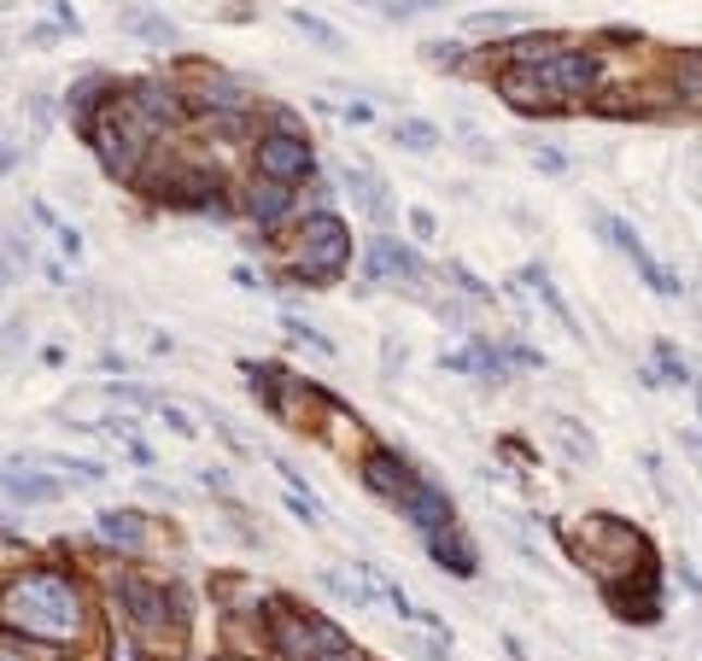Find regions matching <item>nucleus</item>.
<instances>
[{
  "instance_id": "f257e3e1",
  "label": "nucleus",
  "mask_w": 702,
  "mask_h": 661,
  "mask_svg": "<svg viewBox=\"0 0 702 661\" xmlns=\"http://www.w3.org/2000/svg\"><path fill=\"white\" fill-rule=\"evenodd\" d=\"M0 621L24 638H41V644H71L83 633V597L65 574L53 568H36V574H19L7 591H0Z\"/></svg>"
},
{
  "instance_id": "f03ea898",
  "label": "nucleus",
  "mask_w": 702,
  "mask_h": 661,
  "mask_svg": "<svg viewBox=\"0 0 702 661\" xmlns=\"http://www.w3.org/2000/svg\"><path fill=\"white\" fill-rule=\"evenodd\" d=\"M94 147H100V159H106V170H112V176H140V159H147V147L159 135L147 130V123H140L135 112H130V100H106V112H94Z\"/></svg>"
},
{
  "instance_id": "7ed1b4c3",
  "label": "nucleus",
  "mask_w": 702,
  "mask_h": 661,
  "mask_svg": "<svg viewBox=\"0 0 702 661\" xmlns=\"http://www.w3.org/2000/svg\"><path fill=\"white\" fill-rule=\"evenodd\" d=\"M346 264H352V229L340 223L334 211H317V217H305V229H299V246H293V276L299 281H340L346 276Z\"/></svg>"
},
{
  "instance_id": "20e7f679",
  "label": "nucleus",
  "mask_w": 702,
  "mask_h": 661,
  "mask_svg": "<svg viewBox=\"0 0 702 661\" xmlns=\"http://www.w3.org/2000/svg\"><path fill=\"white\" fill-rule=\"evenodd\" d=\"M270 644L281 650V661H322V656H340L352 650L346 633H340L334 621H317V615H293V609H281L270 621Z\"/></svg>"
},
{
  "instance_id": "39448f33",
  "label": "nucleus",
  "mask_w": 702,
  "mask_h": 661,
  "mask_svg": "<svg viewBox=\"0 0 702 661\" xmlns=\"http://www.w3.org/2000/svg\"><path fill=\"white\" fill-rule=\"evenodd\" d=\"M533 71H539V83L551 88L556 106L591 94V88H598V76H603L598 53H586V47H562V53H551V59H544V65H533Z\"/></svg>"
},
{
  "instance_id": "423d86ee",
  "label": "nucleus",
  "mask_w": 702,
  "mask_h": 661,
  "mask_svg": "<svg viewBox=\"0 0 702 661\" xmlns=\"http://www.w3.org/2000/svg\"><path fill=\"white\" fill-rule=\"evenodd\" d=\"M310 164H317V152H310V140H305V135L275 130V135H263V140H258V176H263V182L293 187V182H305V176H310Z\"/></svg>"
},
{
  "instance_id": "0eeeda50",
  "label": "nucleus",
  "mask_w": 702,
  "mask_h": 661,
  "mask_svg": "<svg viewBox=\"0 0 702 661\" xmlns=\"http://www.w3.org/2000/svg\"><path fill=\"white\" fill-rule=\"evenodd\" d=\"M130 112L147 123L152 135H164V130H176V123L187 118V106H182V94L164 88V83H135L130 88Z\"/></svg>"
},
{
  "instance_id": "6e6552de",
  "label": "nucleus",
  "mask_w": 702,
  "mask_h": 661,
  "mask_svg": "<svg viewBox=\"0 0 702 661\" xmlns=\"http://www.w3.org/2000/svg\"><path fill=\"white\" fill-rule=\"evenodd\" d=\"M598 229L608 234V241H615V252H627V258L638 264V276H644L655 293H662V298H679V281H674V276L662 270V264L650 258V252H644V241H638V234H632L627 223H620V217H598Z\"/></svg>"
},
{
  "instance_id": "1a4fd4ad",
  "label": "nucleus",
  "mask_w": 702,
  "mask_h": 661,
  "mask_svg": "<svg viewBox=\"0 0 702 661\" xmlns=\"http://www.w3.org/2000/svg\"><path fill=\"white\" fill-rule=\"evenodd\" d=\"M118 597H123V609H130L135 633H147V638H159V633H164L170 603H164V591H159V586H147V579H123Z\"/></svg>"
},
{
  "instance_id": "9d476101",
  "label": "nucleus",
  "mask_w": 702,
  "mask_h": 661,
  "mask_svg": "<svg viewBox=\"0 0 702 661\" xmlns=\"http://www.w3.org/2000/svg\"><path fill=\"white\" fill-rule=\"evenodd\" d=\"M497 94H504L509 106H521V112H551V106H556L533 65H504V71H497Z\"/></svg>"
},
{
  "instance_id": "9b49d317",
  "label": "nucleus",
  "mask_w": 702,
  "mask_h": 661,
  "mask_svg": "<svg viewBox=\"0 0 702 661\" xmlns=\"http://www.w3.org/2000/svg\"><path fill=\"white\" fill-rule=\"evenodd\" d=\"M364 480H369L374 498H393V503L416 486L410 463H404V456H393V451H369V456H364Z\"/></svg>"
},
{
  "instance_id": "f8f14e48",
  "label": "nucleus",
  "mask_w": 702,
  "mask_h": 661,
  "mask_svg": "<svg viewBox=\"0 0 702 661\" xmlns=\"http://www.w3.org/2000/svg\"><path fill=\"white\" fill-rule=\"evenodd\" d=\"M398 510L410 515L416 527H428V533H440V527H451V503H445V492H440V486H428V480H416L410 492L398 498Z\"/></svg>"
},
{
  "instance_id": "ddd939ff",
  "label": "nucleus",
  "mask_w": 702,
  "mask_h": 661,
  "mask_svg": "<svg viewBox=\"0 0 702 661\" xmlns=\"http://www.w3.org/2000/svg\"><path fill=\"white\" fill-rule=\"evenodd\" d=\"M428 550H433V562H440V568H451L457 579H468L480 568V556H475V544L463 539L457 527H440V533H428Z\"/></svg>"
},
{
  "instance_id": "4468645a",
  "label": "nucleus",
  "mask_w": 702,
  "mask_h": 661,
  "mask_svg": "<svg viewBox=\"0 0 702 661\" xmlns=\"http://www.w3.org/2000/svg\"><path fill=\"white\" fill-rule=\"evenodd\" d=\"M112 387H94V392H71L65 399V421L71 428H112Z\"/></svg>"
},
{
  "instance_id": "2eb2a0df",
  "label": "nucleus",
  "mask_w": 702,
  "mask_h": 661,
  "mask_svg": "<svg viewBox=\"0 0 702 661\" xmlns=\"http://www.w3.org/2000/svg\"><path fill=\"white\" fill-rule=\"evenodd\" d=\"M369 276H374V281H393V276H398V281H421V264H416L398 241H374V246H369Z\"/></svg>"
},
{
  "instance_id": "dca6fc26",
  "label": "nucleus",
  "mask_w": 702,
  "mask_h": 661,
  "mask_svg": "<svg viewBox=\"0 0 702 661\" xmlns=\"http://www.w3.org/2000/svg\"><path fill=\"white\" fill-rule=\"evenodd\" d=\"M100 539L118 544V550H140L147 544V522H140L135 510H106L100 515Z\"/></svg>"
},
{
  "instance_id": "f3484780",
  "label": "nucleus",
  "mask_w": 702,
  "mask_h": 661,
  "mask_svg": "<svg viewBox=\"0 0 702 661\" xmlns=\"http://www.w3.org/2000/svg\"><path fill=\"white\" fill-rule=\"evenodd\" d=\"M346 187L357 194V206H364V211L374 217V223H393V206H386V187L374 182L364 164H346Z\"/></svg>"
},
{
  "instance_id": "a211bd4d",
  "label": "nucleus",
  "mask_w": 702,
  "mask_h": 661,
  "mask_svg": "<svg viewBox=\"0 0 702 661\" xmlns=\"http://www.w3.org/2000/svg\"><path fill=\"white\" fill-rule=\"evenodd\" d=\"M0 492L7 498H19V503H47V498H59L65 486L59 480H47V475H19V468H0Z\"/></svg>"
},
{
  "instance_id": "6ab92c4d",
  "label": "nucleus",
  "mask_w": 702,
  "mask_h": 661,
  "mask_svg": "<svg viewBox=\"0 0 702 661\" xmlns=\"http://www.w3.org/2000/svg\"><path fill=\"white\" fill-rule=\"evenodd\" d=\"M123 29H135L140 41H159V47H176V41H182V36H176V24L159 19V12H140V7L123 12Z\"/></svg>"
},
{
  "instance_id": "aec40b11",
  "label": "nucleus",
  "mask_w": 702,
  "mask_h": 661,
  "mask_svg": "<svg viewBox=\"0 0 702 661\" xmlns=\"http://www.w3.org/2000/svg\"><path fill=\"white\" fill-rule=\"evenodd\" d=\"M246 206H253V217H258V223H275V217L293 206V199H287V187H281V182H258Z\"/></svg>"
},
{
  "instance_id": "412c9836",
  "label": "nucleus",
  "mask_w": 702,
  "mask_h": 661,
  "mask_svg": "<svg viewBox=\"0 0 702 661\" xmlns=\"http://www.w3.org/2000/svg\"><path fill=\"white\" fill-rule=\"evenodd\" d=\"M393 135H398V147H410V152H433V147H440V130L421 123V118H404Z\"/></svg>"
},
{
  "instance_id": "4be33fe9",
  "label": "nucleus",
  "mask_w": 702,
  "mask_h": 661,
  "mask_svg": "<svg viewBox=\"0 0 702 661\" xmlns=\"http://www.w3.org/2000/svg\"><path fill=\"white\" fill-rule=\"evenodd\" d=\"M322 586L334 591V597H346L352 609H369V597H374V586H364V579H346V574H322Z\"/></svg>"
},
{
  "instance_id": "5701e85b",
  "label": "nucleus",
  "mask_w": 702,
  "mask_h": 661,
  "mask_svg": "<svg viewBox=\"0 0 702 661\" xmlns=\"http://www.w3.org/2000/svg\"><path fill=\"white\" fill-rule=\"evenodd\" d=\"M364 7L386 12V19H416V12H433V7H445V0H364Z\"/></svg>"
},
{
  "instance_id": "b1692460",
  "label": "nucleus",
  "mask_w": 702,
  "mask_h": 661,
  "mask_svg": "<svg viewBox=\"0 0 702 661\" xmlns=\"http://www.w3.org/2000/svg\"><path fill=\"white\" fill-rule=\"evenodd\" d=\"M421 59H428L433 71H457L463 65V47L457 41H428V47H421Z\"/></svg>"
},
{
  "instance_id": "393cba45",
  "label": "nucleus",
  "mask_w": 702,
  "mask_h": 661,
  "mask_svg": "<svg viewBox=\"0 0 702 661\" xmlns=\"http://www.w3.org/2000/svg\"><path fill=\"white\" fill-rule=\"evenodd\" d=\"M468 24H475L480 36H504V29H521V19H515V12H475Z\"/></svg>"
},
{
  "instance_id": "a878e982",
  "label": "nucleus",
  "mask_w": 702,
  "mask_h": 661,
  "mask_svg": "<svg viewBox=\"0 0 702 661\" xmlns=\"http://www.w3.org/2000/svg\"><path fill=\"white\" fill-rule=\"evenodd\" d=\"M293 29H305V36L322 41V47H340V29H328L322 19H310V12H293Z\"/></svg>"
},
{
  "instance_id": "bb28decb",
  "label": "nucleus",
  "mask_w": 702,
  "mask_h": 661,
  "mask_svg": "<svg viewBox=\"0 0 702 661\" xmlns=\"http://www.w3.org/2000/svg\"><path fill=\"white\" fill-rule=\"evenodd\" d=\"M287 334H293V340H310V345H317V352H334V345H328V340H322L310 322H299V317H287Z\"/></svg>"
},
{
  "instance_id": "cd10ccee",
  "label": "nucleus",
  "mask_w": 702,
  "mask_h": 661,
  "mask_svg": "<svg viewBox=\"0 0 702 661\" xmlns=\"http://www.w3.org/2000/svg\"><path fill=\"white\" fill-rule=\"evenodd\" d=\"M106 661H140V650H135V638H118V644H112V656H106Z\"/></svg>"
},
{
  "instance_id": "c85d7f7f",
  "label": "nucleus",
  "mask_w": 702,
  "mask_h": 661,
  "mask_svg": "<svg viewBox=\"0 0 702 661\" xmlns=\"http://www.w3.org/2000/svg\"><path fill=\"white\" fill-rule=\"evenodd\" d=\"M410 229L421 234V241H433V211H410Z\"/></svg>"
},
{
  "instance_id": "c756f323",
  "label": "nucleus",
  "mask_w": 702,
  "mask_h": 661,
  "mask_svg": "<svg viewBox=\"0 0 702 661\" xmlns=\"http://www.w3.org/2000/svg\"><path fill=\"white\" fill-rule=\"evenodd\" d=\"M322 661H364V656H357V650H340V656H322Z\"/></svg>"
},
{
  "instance_id": "7c9ffc66",
  "label": "nucleus",
  "mask_w": 702,
  "mask_h": 661,
  "mask_svg": "<svg viewBox=\"0 0 702 661\" xmlns=\"http://www.w3.org/2000/svg\"><path fill=\"white\" fill-rule=\"evenodd\" d=\"M0 661H24V656H12V650H0Z\"/></svg>"
},
{
  "instance_id": "2f4dec72",
  "label": "nucleus",
  "mask_w": 702,
  "mask_h": 661,
  "mask_svg": "<svg viewBox=\"0 0 702 661\" xmlns=\"http://www.w3.org/2000/svg\"><path fill=\"white\" fill-rule=\"evenodd\" d=\"M223 661H241V656H223Z\"/></svg>"
},
{
  "instance_id": "473e14b6",
  "label": "nucleus",
  "mask_w": 702,
  "mask_h": 661,
  "mask_svg": "<svg viewBox=\"0 0 702 661\" xmlns=\"http://www.w3.org/2000/svg\"><path fill=\"white\" fill-rule=\"evenodd\" d=\"M0 281H7V270H0Z\"/></svg>"
}]
</instances>
